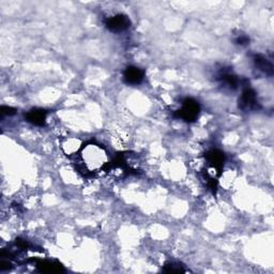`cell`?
Returning a JSON list of instances; mask_svg holds the SVG:
<instances>
[{"mask_svg": "<svg viewBox=\"0 0 274 274\" xmlns=\"http://www.w3.org/2000/svg\"><path fill=\"white\" fill-rule=\"evenodd\" d=\"M47 117V111L42 108H34L30 109L25 114V119L28 122L34 124V126L43 127L45 124Z\"/></svg>", "mask_w": 274, "mask_h": 274, "instance_id": "52a82bcc", "label": "cell"}, {"mask_svg": "<svg viewBox=\"0 0 274 274\" xmlns=\"http://www.w3.org/2000/svg\"><path fill=\"white\" fill-rule=\"evenodd\" d=\"M206 161L208 162L209 166L216 171V176L220 177L223 171L224 163H225V154L219 149H212L205 155Z\"/></svg>", "mask_w": 274, "mask_h": 274, "instance_id": "3957f363", "label": "cell"}, {"mask_svg": "<svg viewBox=\"0 0 274 274\" xmlns=\"http://www.w3.org/2000/svg\"><path fill=\"white\" fill-rule=\"evenodd\" d=\"M163 271L165 272H185V269L177 264H173V263H170V264H166Z\"/></svg>", "mask_w": 274, "mask_h": 274, "instance_id": "7c38bea8", "label": "cell"}, {"mask_svg": "<svg viewBox=\"0 0 274 274\" xmlns=\"http://www.w3.org/2000/svg\"><path fill=\"white\" fill-rule=\"evenodd\" d=\"M105 25H106V28L113 33H121V31L130 28L131 21L126 14H116L108 17Z\"/></svg>", "mask_w": 274, "mask_h": 274, "instance_id": "277c9868", "label": "cell"}, {"mask_svg": "<svg viewBox=\"0 0 274 274\" xmlns=\"http://www.w3.org/2000/svg\"><path fill=\"white\" fill-rule=\"evenodd\" d=\"M11 264L9 263V261H5V260H2L1 263H0V270L1 271H4V270H9L11 269Z\"/></svg>", "mask_w": 274, "mask_h": 274, "instance_id": "9a60e30c", "label": "cell"}, {"mask_svg": "<svg viewBox=\"0 0 274 274\" xmlns=\"http://www.w3.org/2000/svg\"><path fill=\"white\" fill-rule=\"evenodd\" d=\"M258 107L257 95L252 88H246L242 92L239 99V108L247 111L252 109H256Z\"/></svg>", "mask_w": 274, "mask_h": 274, "instance_id": "5b68a950", "label": "cell"}, {"mask_svg": "<svg viewBox=\"0 0 274 274\" xmlns=\"http://www.w3.org/2000/svg\"><path fill=\"white\" fill-rule=\"evenodd\" d=\"M220 80H221V84L224 87H227V88H229V89H237V88H238L239 79L237 76L233 75V74L223 73L222 75L220 76Z\"/></svg>", "mask_w": 274, "mask_h": 274, "instance_id": "8fae6325", "label": "cell"}, {"mask_svg": "<svg viewBox=\"0 0 274 274\" xmlns=\"http://www.w3.org/2000/svg\"><path fill=\"white\" fill-rule=\"evenodd\" d=\"M84 170L88 173H95L98 171H106L109 165L108 154L104 147L97 142H88L83 145L79 152Z\"/></svg>", "mask_w": 274, "mask_h": 274, "instance_id": "6da1fadb", "label": "cell"}, {"mask_svg": "<svg viewBox=\"0 0 274 274\" xmlns=\"http://www.w3.org/2000/svg\"><path fill=\"white\" fill-rule=\"evenodd\" d=\"M255 67H256L259 71L264 72L268 75H272L273 74V66L271 62L268 60L263 55H255L254 57Z\"/></svg>", "mask_w": 274, "mask_h": 274, "instance_id": "30bf717a", "label": "cell"}, {"mask_svg": "<svg viewBox=\"0 0 274 274\" xmlns=\"http://www.w3.org/2000/svg\"><path fill=\"white\" fill-rule=\"evenodd\" d=\"M145 78V72L137 67H128L123 72V80L128 85H139Z\"/></svg>", "mask_w": 274, "mask_h": 274, "instance_id": "8992f818", "label": "cell"}, {"mask_svg": "<svg viewBox=\"0 0 274 274\" xmlns=\"http://www.w3.org/2000/svg\"><path fill=\"white\" fill-rule=\"evenodd\" d=\"M36 268L41 272L46 273H56V272H64V267L58 261H51V260H39L36 263Z\"/></svg>", "mask_w": 274, "mask_h": 274, "instance_id": "9c48e42d", "label": "cell"}, {"mask_svg": "<svg viewBox=\"0 0 274 274\" xmlns=\"http://www.w3.org/2000/svg\"><path fill=\"white\" fill-rule=\"evenodd\" d=\"M0 111H1V114L4 116H13L16 114L17 110L14 107L5 106V105H3V106H1V108H0Z\"/></svg>", "mask_w": 274, "mask_h": 274, "instance_id": "4fadbf2b", "label": "cell"}, {"mask_svg": "<svg viewBox=\"0 0 274 274\" xmlns=\"http://www.w3.org/2000/svg\"><path fill=\"white\" fill-rule=\"evenodd\" d=\"M248 43H250V39H248V36H246V35H239L238 38L236 39V44L241 45V46L247 45Z\"/></svg>", "mask_w": 274, "mask_h": 274, "instance_id": "5bb4252c", "label": "cell"}, {"mask_svg": "<svg viewBox=\"0 0 274 274\" xmlns=\"http://www.w3.org/2000/svg\"><path fill=\"white\" fill-rule=\"evenodd\" d=\"M82 147V141L77 138H74V137H68V138H66L61 141L62 151H64L68 157H72V155L78 153Z\"/></svg>", "mask_w": 274, "mask_h": 274, "instance_id": "ba28073f", "label": "cell"}, {"mask_svg": "<svg viewBox=\"0 0 274 274\" xmlns=\"http://www.w3.org/2000/svg\"><path fill=\"white\" fill-rule=\"evenodd\" d=\"M201 113V105L196 100L186 98L182 102V107L175 113V117L182 119L185 122H194Z\"/></svg>", "mask_w": 274, "mask_h": 274, "instance_id": "7a4b0ae2", "label": "cell"}]
</instances>
